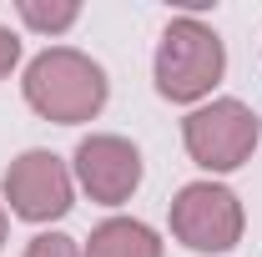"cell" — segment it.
<instances>
[{
  "label": "cell",
  "mask_w": 262,
  "mask_h": 257,
  "mask_svg": "<svg viewBox=\"0 0 262 257\" xmlns=\"http://www.w3.org/2000/svg\"><path fill=\"white\" fill-rule=\"evenodd\" d=\"M26 101L61 126L91 121L106 106V71L71 46H51L26 66Z\"/></svg>",
  "instance_id": "cell-1"
},
{
  "label": "cell",
  "mask_w": 262,
  "mask_h": 257,
  "mask_svg": "<svg viewBox=\"0 0 262 257\" xmlns=\"http://www.w3.org/2000/svg\"><path fill=\"white\" fill-rule=\"evenodd\" d=\"M227 71V51L212 26H202L196 15H182L162 31L157 46V91L166 101H196L207 96Z\"/></svg>",
  "instance_id": "cell-2"
},
{
  "label": "cell",
  "mask_w": 262,
  "mask_h": 257,
  "mask_svg": "<svg viewBox=\"0 0 262 257\" xmlns=\"http://www.w3.org/2000/svg\"><path fill=\"white\" fill-rule=\"evenodd\" d=\"M171 232L192 252H232L242 242V202L217 182H192L171 202Z\"/></svg>",
  "instance_id": "cell-3"
},
{
  "label": "cell",
  "mask_w": 262,
  "mask_h": 257,
  "mask_svg": "<svg viewBox=\"0 0 262 257\" xmlns=\"http://www.w3.org/2000/svg\"><path fill=\"white\" fill-rule=\"evenodd\" d=\"M257 131H262L257 116L242 101H212V106H202V111H192L182 121V141H187V152H192L196 166L232 172V166H242V161L252 157Z\"/></svg>",
  "instance_id": "cell-4"
},
{
  "label": "cell",
  "mask_w": 262,
  "mask_h": 257,
  "mask_svg": "<svg viewBox=\"0 0 262 257\" xmlns=\"http://www.w3.org/2000/svg\"><path fill=\"white\" fill-rule=\"evenodd\" d=\"M5 202L26 222H56L71 212V172L56 152H26L5 172Z\"/></svg>",
  "instance_id": "cell-5"
},
{
  "label": "cell",
  "mask_w": 262,
  "mask_h": 257,
  "mask_svg": "<svg viewBox=\"0 0 262 257\" xmlns=\"http://www.w3.org/2000/svg\"><path fill=\"white\" fill-rule=\"evenodd\" d=\"M76 177L91 192V202L116 207L141 187V152L126 136H86L76 146Z\"/></svg>",
  "instance_id": "cell-6"
},
{
  "label": "cell",
  "mask_w": 262,
  "mask_h": 257,
  "mask_svg": "<svg viewBox=\"0 0 262 257\" xmlns=\"http://www.w3.org/2000/svg\"><path fill=\"white\" fill-rule=\"evenodd\" d=\"M86 257H162V242L146 222H131V217H111L91 232Z\"/></svg>",
  "instance_id": "cell-7"
},
{
  "label": "cell",
  "mask_w": 262,
  "mask_h": 257,
  "mask_svg": "<svg viewBox=\"0 0 262 257\" xmlns=\"http://www.w3.org/2000/svg\"><path fill=\"white\" fill-rule=\"evenodd\" d=\"M76 15H81L76 5H35V0H20V20H26L31 31H46V35L76 26Z\"/></svg>",
  "instance_id": "cell-8"
},
{
  "label": "cell",
  "mask_w": 262,
  "mask_h": 257,
  "mask_svg": "<svg viewBox=\"0 0 262 257\" xmlns=\"http://www.w3.org/2000/svg\"><path fill=\"white\" fill-rule=\"evenodd\" d=\"M26 257H86V247H76L66 232H40L31 247H26Z\"/></svg>",
  "instance_id": "cell-9"
},
{
  "label": "cell",
  "mask_w": 262,
  "mask_h": 257,
  "mask_svg": "<svg viewBox=\"0 0 262 257\" xmlns=\"http://www.w3.org/2000/svg\"><path fill=\"white\" fill-rule=\"evenodd\" d=\"M15 61H20V40L0 26V76H10V66H15Z\"/></svg>",
  "instance_id": "cell-10"
},
{
  "label": "cell",
  "mask_w": 262,
  "mask_h": 257,
  "mask_svg": "<svg viewBox=\"0 0 262 257\" xmlns=\"http://www.w3.org/2000/svg\"><path fill=\"white\" fill-rule=\"evenodd\" d=\"M0 242H5V212H0Z\"/></svg>",
  "instance_id": "cell-11"
}]
</instances>
